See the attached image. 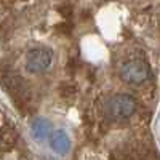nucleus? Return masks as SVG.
<instances>
[{"label": "nucleus", "mask_w": 160, "mask_h": 160, "mask_svg": "<svg viewBox=\"0 0 160 160\" xmlns=\"http://www.w3.org/2000/svg\"><path fill=\"white\" fill-rule=\"evenodd\" d=\"M151 68L144 59H130L118 69V75L128 85H139L149 78Z\"/></svg>", "instance_id": "f257e3e1"}, {"label": "nucleus", "mask_w": 160, "mask_h": 160, "mask_svg": "<svg viewBox=\"0 0 160 160\" xmlns=\"http://www.w3.org/2000/svg\"><path fill=\"white\" fill-rule=\"evenodd\" d=\"M136 111V101L130 95H115L106 102V112L115 120L128 118Z\"/></svg>", "instance_id": "f03ea898"}, {"label": "nucleus", "mask_w": 160, "mask_h": 160, "mask_svg": "<svg viewBox=\"0 0 160 160\" xmlns=\"http://www.w3.org/2000/svg\"><path fill=\"white\" fill-rule=\"evenodd\" d=\"M31 128H32V133H34L35 139H38V141L40 139H45L47 136L51 135V123L48 122L47 118H42V117L34 118Z\"/></svg>", "instance_id": "39448f33"}, {"label": "nucleus", "mask_w": 160, "mask_h": 160, "mask_svg": "<svg viewBox=\"0 0 160 160\" xmlns=\"http://www.w3.org/2000/svg\"><path fill=\"white\" fill-rule=\"evenodd\" d=\"M53 62V51L47 47L31 48L26 55V71L31 74L47 71Z\"/></svg>", "instance_id": "7ed1b4c3"}, {"label": "nucleus", "mask_w": 160, "mask_h": 160, "mask_svg": "<svg viewBox=\"0 0 160 160\" xmlns=\"http://www.w3.org/2000/svg\"><path fill=\"white\" fill-rule=\"evenodd\" d=\"M50 146L51 149L58 154H68L71 149V139L66 131H56L50 136Z\"/></svg>", "instance_id": "20e7f679"}]
</instances>
